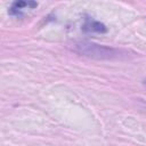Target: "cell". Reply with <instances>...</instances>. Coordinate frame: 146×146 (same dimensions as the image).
Segmentation results:
<instances>
[{
    "label": "cell",
    "mask_w": 146,
    "mask_h": 146,
    "mask_svg": "<svg viewBox=\"0 0 146 146\" xmlns=\"http://www.w3.org/2000/svg\"><path fill=\"white\" fill-rule=\"evenodd\" d=\"M71 48L79 55L103 60H124L133 56L130 55L132 52H130L129 50L107 47L90 41H75L72 43Z\"/></svg>",
    "instance_id": "obj_1"
},
{
    "label": "cell",
    "mask_w": 146,
    "mask_h": 146,
    "mask_svg": "<svg viewBox=\"0 0 146 146\" xmlns=\"http://www.w3.org/2000/svg\"><path fill=\"white\" fill-rule=\"evenodd\" d=\"M83 30L84 31H89V32H98V33H105L107 31L106 26L100 23V22H97V21H94V19H88L83 26Z\"/></svg>",
    "instance_id": "obj_2"
},
{
    "label": "cell",
    "mask_w": 146,
    "mask_h": 146,
    "mask_svg": "<svg viewBox=\"0 0 146 146\" xmlns=\"http://www.w3.org/2000/svg\"><path fill=\"white\" fill-rule=\"evenodd\" d=\"M144 86H145V87H146V80H145V81H144Z\"/></svg>",
    "instance_id": "obj_3"
}]
</instances>
